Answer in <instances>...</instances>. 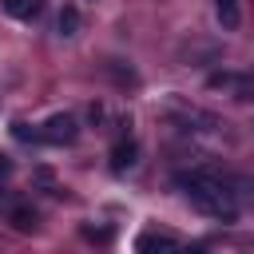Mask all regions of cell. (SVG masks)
Listing matches in <instances>:
<instances>
[{
    "label": "cell",
    "instance_id": "1",
    "mask_svg": "<svg viewBox=\"0 0 254 254\" xmlns=\"http://www.w3.org/2000/svg\"><path fill=\"white\" fill-rule=\"evenodd\" d=\"M183 198L206 214V218H218V222H234L238 218V194L230 190V183H222L218 175H206V171H190V175H179L175 179Z\"/></svg>",
    "mask_w": 254,
    "mask_h": 254
},
{
    "label": "cell",
    "instance_id": "2",
    "mask_svg": "<svg viewBox=\"0 0 254 254\" xmlns=\"http://www.w3.org/2000/svg\"><path fill=\"white\" fill-rule=\"evenodd\" d=\"M75 135H79V123H75V115H67V111H60V115L44 119V127L36 131V139H44V143H56V147H64V143H75Z\"/></svg>",
    "mask_w": 254,
    "mask_h": 254
},
{
    "label": "cell",
    "instance_id": "3",
    "mask_svg": "<svg viewBox=\"0 0 254 254\" xmlns=\"http://www.w3.org/2000/svg\"><path fill=\"white\" fill-rule=\"evenodd\" d=\"M210 87H226L230 91V99H238V103H246V99H254V75H234V71H214L210 79H206Z\"/></svg>",
    "mask_w": 254,
    "mask_h": 254
},
{
    "label": "cell",
    "instance_id": "4",
    "mask_svg": "<svg viewBox=\"0 0 254 254\" xmlns=\"http://www.w3.org/2000/svg\"><path fill=\"white\" fill-rule=\"evenodd\" d=\"M175 246H179V238H175V234H155V230L139 234V242H135V250H139V254H171Z\"/></svg>",
    "mask_w": 254,
    "mask_h": 254
},
{
    "label": "cell",
    "instance_id": "5",
    "mask_svg": "<svg viewBox=\"0 0 254 254\" xmlns=\"http://www.w3.org/2000/svg\"><path fill=\"white\" fill-rule=\"evenodd\" d=\"M214 16H218V24H222L226 32H234V28L242 24V4H238V0H214Z\"/></svg>",
    "mask_w": 254,
    "mask_h": 254
},
{
    "label": "cell",
    "instance_id": "6",
    "mask_svg": "<svg viewBox=\"0 0 254 254\" xmlns=\"http://www.w3.org/2000/svg\"><path fill=\"white\" fill-rule=\"evenodd\" d=\"M12 20H36L44 12V0H0Z\"/></svg>",
    "mask_w": 254,
    "mask_h": 254
},
{
    "label": "cell",
    "instance_id": "7",
    "mask_svg": "<svg viewBox=\"0 0 254 254\" xmlns=\"http://www.w3.org/2000/svg\"><path fill=\"white\" fill-rule=\"evenodd\" d=\"M135 155H139L135 139H123V143H115V147H111V167H115V171H127V167H135Z\"/></svg>",
    "mask_w": 254,
    "mask_h": 254
},
{
    "label": "cell",
    "instance_id": "8",
    "mask_svg": "<svg viewBox=\"0 0 254 254\" xmlns=\"http://www.w3.org/2000/svg\"><path fill=\"white\" fill-rule=\"evenodd\" d=\"M56 28H60V36H75V32H79V8H75V4H64Z\"/></svg>",
    "mask_w": 254,
    "mask_h": 254
},
{
    "label": "cell",
    "instance_id": "9",
    "mask_svg": "<svg viewBox=\"0 0 254 254\" xmlns=\"http://www.w3.org/2000/svg\"><path fill=\"white\" fill-rule=\"evenodd\" d=\"M8 218H12V226H16V230H32V226H36V210H24V206H16Z\"/></svg>",
    "mask_w": 254,
    "mask_h": 254
},
{
    "label": "cell",
    "instance_id": "10",
    "mask_svg": "<svg viewBox=\"0 0 254 254\" xmlns=\"http://www.w3.org/2000/svg\"><path fill=\"white\" fill-rule=\"evenodd\" d=\"M171 254H202V250H194V246H183V242H179V246H175Z\"/></svg>",
    "mask_w": 254,
    "mask_h": 254
}]
</instances>
